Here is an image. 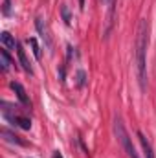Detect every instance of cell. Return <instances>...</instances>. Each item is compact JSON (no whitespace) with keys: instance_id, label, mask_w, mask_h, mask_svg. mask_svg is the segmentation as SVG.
I'll use <instances>...</instances> for the list:
<instances>
[{"instance_id":"1","label":"cell","mask_w":156,"mask_h":158,"mask_svg":"<svg viewBox=\"0 0 156 158\" xmlns=\"http://www.w3.org/2000/svg\"><path fill=\"white\" fill-rule=\"evenodd\" d=\"M147 44H149V35H147V20L142 19L138 26V37H136V74L140 81V88L145 90V79H147Z\"/></svg>"},{"instance_id":"2","label":"cell","mask_w":156,"mask_h":158,"mask_svg":"<svg viewBox=\"0 0 156 158\" xmlns=\"http://www.w3.org/2000/svg\"><path fill=\"white\" fill-rule=\"evenodd\" d=\"M114 132H116V136H117V140H119V143H121V147H123V151L127 153V156L129 158H140L138 153H136V149H134V145H132V140H130L129 132L125 131V127H123V123H121L119 118H116V121H114Z\"/></svg>"},{"instance_id":"3","label":"cell","mask_w":156,"mask_h":158,"mask_svg":"<svg viewBox=\"0 0 156 158\" xmlns=\"http://www.w3.org/2000/svg\"><path fill=\"white\" fill-rule=\"evenodd\" d=\"M35 28H37V31H39L40 39L44 40V46H46L48 50H51V48H53V42H51V37H50V30H48L46 22H44L40 17L35 20Z\"/></svg>"},{"instance_id":"4","label":"cell","mask_w":156,"mask_h":158,"mask_svg":"<svg viewBox=\"0 0 156 158\" xmlns=\"http://www.w3.org/2000/svg\"><path fill=\"white\" fill-rule=\"evenodd\" d=\"M11 88L15 90V94H17L18 101H20V103H22L24 107H30V98H28V94H26L24 86H22L20 83H15V81H11Z\"/></svg>"},{"instance_id":"5","label":"cell","mask_w":156,"mask_h":158,"mask_svg":"<svg viewBox=\"0 0 156 158\" xmlns=\"http://www.w3.org/2000/svg\"><path fill=\"white\" fill-rule=\"evenodd\" d=\"M17 55H18V61H20L22 68H24L26 72L33 74V68H31V64H30V61H28V57H26V52H24V48H22L20 42H17Z\"/></svg>"},{"instance_id":"6","label":"cell","mask_w":156,"mask_h":158,"mask_svg":"<svg viewBox=\"0 0 156 158\" xmlns=\"http://www.w3.org/2000/svg\"><path fill=\"white\" fill-rule=\"evenodd\" d=\"M4 118L7 119V121H13L15 125H18L20 129H24V131H30L31 129V121L28 118H22V116H11V114H4Z\"/></svg>"},{"instance_id":"7","label":"cell","mask_w":156,"mask_h":158,"mask_svg":"<svg viewBox=\"0 0 156 158\" xmlns=\"http://www.w3.org/2000/svg\"><path fill=\"white\" fill-rule=\"evenodd\" d=\"M138 138H140V143H142V149H143V156L145 158H154L153 147H151V143L147 142V138H145V134H143L142 131H138Z\"/></svg>"},{"instance_id":"8","label":"cell","mask_w":156,"mask_h":158,"mask_svg":"<svg viewBox=\"0 0 156 158\" xmlns=\"http://www.w3.org/2000/svg\"><path fill=\"white\" fill-rule=\"evenodd\" d=\"M2 136H4V140L6 142H9V143H17V145H26V142L24 140H20L17 134H13V132H9L7 129H2Z\"/></svg>"},{"instance_id":"9","label":"cell","mask_w":156,"mask_h":158,"mask_svg":"<svg viewBox=\"0 0 156 158\" xmlns=\"http://www.w3.org/2000/svg\"><path fill=\"white\" fill-rule=\"evenodd\" d=\"M0 40H2V44H4L7 50H15V48H17V40L13 39V35H11V33H7V31H2Z\"/></svg>"},{"instance_id":"10","label":"cell","mask_w":156,"mask_h":158,"mask_svg":"<svg viewBox=\"0 0 156 158\" xmlns=\"http://www.w3.org/2000/svg\"><path fill=\"white\" fill-rule=\"evenodd\" d=\"M0 64H2V70L7 72L9 70V64H11V59H9V53H7V48L0 50Z\"/></svg>"},{"instance_id":"11","label":"cell","mask_w":156,"mask_h":158,"mask_svg":"<svg viewBox=\"0 0 156 158\" xmlns=\"http://www.w3.org/2000/svg\"><path fill=\"white\" fill-rule=\"evenodd\" d=\"M61 13H63V20H64V24H66V26H72V15H70V7H68L66 4L61 6Z\"/></svg>"},{"instance_id":"12","label":"cell","mask_w":156,"mask_h":158,"mask_svg":"<svg viewBox=\"0 0 156 158\" xmlns=\"http://www.w3.org/2000/svg\"><path fill=\"white\" fill-rule=\"evenodd\" d=\"M28 44L31 46V52H33L35 59H40V48H39V44H37V40L35 39H28Z\"/></svg>"},{"instance_id":"13","label":"cell","mask_w":156,"mask_h":158,"mask_svg":"<svg viewBox=\"0 0 156 158\" xmlns=\"http://www.w3.org/2000/svg\"><path fill=\"white\" fill-rule=\"evenodd\" d=\"M2 11H4V15H11V0H4Z\"/></svg>"},{"instance_id":"14","label":"cell","mask_w":156,"mask_h":158,"mask_svg":"<svg viewBox=\"0 0 156 158\" xmlns=\"http://www.w3.org/2000/svg\"><path fill=\"white\" fill-rule=\"evenodd\" d=\"M77 77H79V86H83V83H84V72H77Z\"/></svg>"},{"instance_id":"15","label":"cell","mask_w":156,"mask_h":158,"mask_svg":"<svg viewBox=\"0 0 156 158\" xmlns=\"http://www.w3.org/2000/svg\"><path fill=\"white\" fill-rule=\"evenodd\" d=\"M53 158H63V156L59 155V151H55V153H53Z\"/></svg>"},{"instance_id":"16","label":"cell","mask_w":156,"mask_h":158,"mask_svg":"<svg viewBox=\"0 0 156 158\" xmlns=\"http://www.w3.org/2000/svg\"><path fill=\"white\" fill-rule=\"evenodd\" d=\"M79 6H81V9H84V0H79Z\"/></svg>"},{"instance_id":"17","label":"cell","mask_w":156,"mask_h":158,"mask_svg":"<svg viewBox=\"0 0 156 158\" xmlns=\"http://www.w3.org/2000/svg\"><path fill=\"white\" fill-rule=\"evenodd\" d=\"M103 4H109V6H110V4H112V0H103Z\"/></svg>"}]
</instances>
